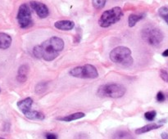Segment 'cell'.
I'll list each match as a JSON object with an SVG mask.
<instances>
[{"instance_id":"obj_1","label":"cell","mask_w":168,"mask_h":139,"mask_svg":"<svg viewBox=\"0 0 168 139\" xmlns=\"http://www.w3.org/2000/svg\"><path fill=\"white\" fill-rule=\"evenodd\" d=\"M64 48V42L60 38H50L41 44L35 46L33 49V54L37 58H42L47 61H51L57 58L59 53Z\"/></svg>"},{"instance_id":"obj_2","label":"cell","mask_w":168,"mask_h":139,"mask_svg":"<svg viewBox=\"0 0 168 139\" xmlns=\"http://www.w3.org/2000/svg\"><path fill=\"white\" fill-rule=\"evenodd\" d=\"M110 59L114 63L120 64L124 66H132L134 60L131 56V50L124 46H120L112 50L109 54Z\"/></svg>"},{"instance_id":"obj_3","label":"cell","mask_w":168,"mask_h":139,"mask_svg":"<svg viewBox=\"0 0 168 139\" xmlns=\"http://www.w3.org/2000/svg\"><path fill=\"white\" fill-rule=\"evenodd\" d=\"M126 92V88L122 84L119 83H106L99 88L97 95L100 98H120L123 97Z\"/></svg>"},{"instance_id":"obj_4","label":"cell","mask_w":168,"mask_h":139,"mask_svg":"<svg viewBox=\"0 0 168 139\" xmlns=\"http://www.w3.org/2000/svg\"><path fill=\"white\" fill-rule=\"evenodd\" d=\"M122 16V9L119 7H115L103 12L99 20V24L101 27L107 28L119 21Z\"/></svg>"},{"instance_id":"obj_5","label":"cell","mask_w":168,"mask_h":139,"mask_svg":"<svg viewBox=\"0 0 168 139\" xmlns=\"http://www.w3.org/2000/svg\"><path fill=\"white\" fill-rule=\"evenodd\" d=\"M142 38L150 45H158L163 40L164 35L158 28L154 26H148L141 31Z\"/></svg>"},{"instance_id":"obj_6","label":"cell","mask_w":168,"mask_h":139,"mask_svg":"<svg viewBox=\"0 0 168 139\" xmlns=\"http://www.w3.org/2000/svg\"><path fill=\"white\" fill-rule=\"evenodd\" d=\"M70 75L75 78L80 79H96L99 77V72L94 66L86 64L73 68L70 71Z\"/></svg>"},{"instance_id":"obj_7","label":"cell","mask_w":168,"mask_h":139,"mask_svg":"<svg viewBox=\"0 0 168 139\" xmlns=\"http://www.w3.org/2000/svg\"><path fill=\"white\" fill-rule=\"evenodd\" d=\"M16 18H17L19 26L22 29L28 28L33 25L31 9L29 8V6L26 4H21L20 6Z\"/></svg>"},{"instance_id":"obj_8","label":"cell","mask_w":168,"mask_h":139,"mask_svg":"<svg viewBox=\"0 0 168 139\" xmlns=\"http://www.w3.org/2000/svg\"><path fill=\"white\" fill-rule=\"evenodd\" d=\"M31 7L40 18H46L49 14V8L44 4L33 1V2H31Z\"/></svg>"},{"instance_id":"obj_9","label":"cell","mask_w":168,"mask_h":139,"mask_svg":"<svg viewBox=\"0 0 168 139\" xmlns=\"http://www.w3.org/2000/svg\"><path fill=\"white\" fill-rule=\"evenodd\" d=\"M29 70H30V68L28 66V65L26 64L21 66L19 69H18V71H17V76H16L17 81H19L20 83L26 82L27 80V76H28Z\"/></svg>"},{"instance_id":"obj_10","label":"cell","mask_w":168,"mask_h":139,"mask_svg":"<svg viewBox=\"0 0 168 139\" xmlns=\"http://www.w3.org/2000/svg\"><path fill=\"white\" fill-rule=\"evenodd\" d=\"M54 26L58 30H71L75 26V23L71 21H68V20H61V21H58L57 22H55Z\"/></svg>"},{"instance_id":"obj_11","label":"cell","mask_w":168,"mask_h":139,"mask_svg":"<svg viewBox=\"0 0 168 139\" xmlns=\"http://www.w3.org/2000/svg\"><path fill=\"white\" fill-rule=\"evenodd\" d=\"M32 104H33V99L31 98H27L17 102V106H18L20 110L24 114V113L31 110Z\"/></svg>"},{"instance_id":"obj_12","label":"cell","mask_w":168,"mask_h":139,"mask_svg":"<svg viewBox=\"0 0 168 139\" xmlns=\"http://www.w3.org/2000/svg\"><path fill=\"white\" fill-rule=\"evenodd\" d=\"M11 44V37L6 33H0V49H8Z\"/></svg>"},{"instance_id":"obj_13","label":"cell","mask_w":168,"mask_h":139,"mask_svg":"<svg viewBox=\"0 0 168 139\" xmlns=\"http://www.w3.org/2000/svg\"><path fill=\"white\" fill-rule=\"evenodd\" d=\"M162 127L161 124H155V123H151V124H149L144 126V127H141V128H137L135 130V133L136 134H143V133H148L149 131H152V130H154V129H157Z\"/></svg>"},{"instance_id":"obj_14","label":"cell","mask_w":168,"mask_h":139,"mask_svg":"<svg viewBox=\"0 0 168 139\" xmlns=\"http://www.w3.org/2000/svg\"><path fill=\"white\" fill-rule=\"evenodd\" d=\"M24 115L30 119V120H43L45 115L41 112H39L37 110H29L27 112L24 113Z\"/></svg>"},{"instance_id":"obj_15","label":"cell","mask_w":168,"mask_h":139,"mask_svg":"<svg viewBox=\"0 0 168 139\" xmlns=\"http://www.w3.org/2000/svg\"><path fill=\"white\" fill-rule=\"evenodd\" d=\"M84 115H85L84 113L77 112L71 114V115H66V116L59 117V118H57V120L61 121H65V122H71V121L81 119V118L84 117Z\"/></svg>"},{"instance_id":"obj_16","label":"cell","mask_w":168,"mask_h":139,"mask_svg":"<svg viewBox=\"0 0 168 139\" xmlns=\"http://www.w3.org/2000/svg\"><path fill=\"white\" fill-rule=\"evenodd\" d=\"M144 18L143 14H131L128 18V23H129V26L133 27L135 26V24L139 22L140 20Z\"/></svg>"},{"instance_id":"obj_17","label":"cell","mask_w":168,"mask_h":139,"mask_svg":"<svg viewBox=\"0 0 168 139\" xmlns=\"http://www.w3.org/2000/svg\"><path fill=\"white\" fill-rule=\"evenodd\" d=\"M113 139H134L129 132L126 130L117 131L113 136Z\"/></svg>"},{"instance_id":"obj_18","label":"cell","mask_w":168,"mask_h":139,"mask_svg":"<svg viewBox=\"0 0 168 139\" xmlns=\"http://www.w3.org/2000/svg\"><path fill=\"white\" fill-rule=\"evenodd\" d=\"M48 88V83L47 82H40L35 86V93L37 94H41L44 93Z\"/></svg>"},{"instance_id":"obj_19","label":"cell","mask_w":168,"mask_h":139,"mask_svg":"<svg viewBox=\"0 0 168 139\" xmlns=\"http://www.w3.org/2000/svg\"><path fill=\"white\" fill-rule=\"evenodd\" d=\"M158 13L168 25V7H162L158 10Z\"/></svg>"},{"instance_id":"obj_20","label":"cell","mask_w":168,"mask_h":139,"mask_svg":"<svg viewBox=\"0 0 168 139\" xmlns=\"http://www.w3.org/2000/svg\"><path fill=\"white\" fill-rule=\"evenodd\" d=\"M92 4H93L94 8L99 10V9H102L103 8H104L106 1L105 0H94L92 2Z\"/></svg>"},{"instance_id":"obj_21","label":"cell","mask_w":168,"mask_h":139,"mask_svg":"<svg viewBox=\"0 0 168 139\" xmlns=\"http://www.w3.org/2000/svg\"><path fill=\"white\" fill-rule=\"evenodd\" d=\"M156 115H157V112L155 110H150V111H147V112L144 114V117L147 120L149 121H153L155 118H156Z\"/></svg>"},{"instance_id":"obj_22","label":"cell","mask_w":168,"mask_h":139,"mask_svg":"<svg viewBox=\"0 0 168 139\" xmlns=\"http://www.w3.org/2000/svg\"><path fill=\"white\" fill-rule=\"evenodd\" d=\"M160 77L162 78V79L168 83V73L167 71H165L163 69H162L160 71Z\"/></svg>"},{"instance_id":"obj_23","label":"cell","mask_w":168,"mask_h":139,"mask_svg":"<svg viewBox=\"0 0 168 139\" xmlns=\"http://www.w3.org/2000/svg\"><path fill=\"white\" fill-rule=\"evenodd\" d=\"M156 98H157V102H164L165 99H166V97H165L164 93H162V92H158L157 94V97H156Z\"/></svg>"},{"instance_id":"obj_24","label":"cell","mask_w":168,"mask_h":139,"mask_svg":"<svg viewBox=\"0 0 168 139\" xmlns=\"http://www.w3.org/2000/svg\"><path fill=\"white\" fill-rule=\"evenodd\" d=\"M46 139H57V136L55 133H46Z\"/></svg>"},{"instance_id":"obj_25","label":"cell","mask_w":168,"mask_h":139,"mask_svg":"<svg viewBox=\"0 0 168 139\" xmlns=\"http://www.w3.org/2000/svg\"><path fill=\"white\" fill-rule=\"evenodd\" d=\"M161 137L162 139H168V133H162L161 134Z\"/></svg>"},{"instance_id":"obj_26","label":"cell","mask_w":168,"mask_h":139,"mask_svg":"<svg viewBox=\"0 0 168 139\" xmlns=\"http://www.w3.org/2000/svg\"><path fill=\"white\" fill-rule=\"evenodd\" d=\"M85 138H86L85 134H80L77 137V139H85Z\"/></svg>"},{"instance_id":"obj_27","label":"cell","mask_w":168,"mask_h":139,"mask_svg":"<svg viewBox=\"0 0 168 139\" xmlns=\"http://www.w3.org/2000/svg\"><path fill=\"white\" fill-rule=\"evenodd\" d=\"M162 56H168V49L165 50L164 52L162 53Z\"/></svg>"},{"instance_id":"obj_28","label":"cell","mask_w":168,"mask_h":139,"mask_svg":"<svg viewBox=\"0 0 168 139\" xmlns=\"http://www.w3.org/2000/svg\"><path fill=\"white\" fill-rule=\"evenodd\" d=\"M0 139H5V138H0Z\"/></svg>"},{"instance_id":"obj_29","label":"cell","mask_w":168,"mask_h":139,"mask_svg":"<svg viewBox=\"0 0 168 139\" xmlns=\"http://www.w3.org/2000/svg\"><path fill=\"white\" fill-rule=\"evenodd\" d=\"M0 92H1V89H0Z\"/></svg>"}]
</instances>
